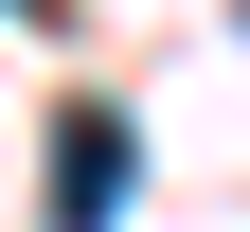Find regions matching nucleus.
Returning <instances> with one entry per match:
<instances>
[{
    "mask_svg": "<svg viewBox=\"0 0 250 232\" xmlns=\"http://www.w3.org/2000/svg\"><path fill=\"white\" fill-rule=\"evenodd\" d=\"M125 196H143L125 107H54V232H125Z\"/></svg>",
    "mask_w": 250,
    "mask_h": 232,
    "instance_id": "obj_1",
    "label": "nucleus"
},
{
    "mask_svg": "<svg viewBox=\"0 0 250 232\" xmlns=\"http://www.w3.org/2000/svg\"><path fill=\"white\" fill-rule=\"evenodd\" d=\"M18 18H36V0H18Z\"/></svg>",
    "mask_w": 250,
    "mask_h": 232,
    "instance_id": "obj_2",
    "label": "nucleus"
}]
</instances>
